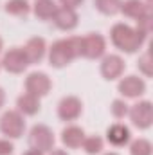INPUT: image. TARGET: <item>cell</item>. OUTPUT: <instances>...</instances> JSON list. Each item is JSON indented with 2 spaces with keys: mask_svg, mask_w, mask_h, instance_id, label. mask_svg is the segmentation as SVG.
<instances>
[{
  "mask_svg": "<svg viewBox=\"0 0 153 155\" xmlns=\"http://www.w3.org/2000/svg\"><path fill=\"white\" fill-rule=\"evenodd\" d=\"M79 56H81V36L58 40L49 49V65L54 69H63Z\"/></svg>",
  "mask_w": 153,
  "mask_h": 155,
  "instance_id": "obj_1",
  "label": "cell"
},
{
  "mask_svg": "<svg viewBox=\"0 0 153 155\" xmlns=\"http://www.w3.org/2000/svg\"><path fill=\"white\" fill-rule=\"evenodd\" d=\"M148 36H144L142 33H139L135 27H130L128 24H115L110 29V40L114 43V47H117L122 52H135L139 51Z\"/></svg>",
  "mask_w": 153,
  "mask_h": 155,
  "instance_id": "obj_2",
  "label": "cell"
},
{
  "mask_svg": "<svg viewBox=\"0 0 153 155\" xmlns=\"http://www.w3.org/2000/svg\"><path fill=\"white\" fill-rule=\"evenodd\" d=\"M0 132L7 139H20L25 132V121L18 110H7L0 116Z\"/></svg>",
  "mask_w": 153,
  "mask_h": 155,
  "instance_id": "obj_3",
  "label": "cell"
},
{
  "mask_svg": "<svg viewBox=\"0 0 153 155\" xmlns=\"http://www.w3.org/2000/svg\"><path fill=\"white\" fill-rule=\"evenodd\" d=\"M54 134L49 126L45 124H34L29 132V146L34 148V150H40L43 153L54 150Z\"/></svg>",
  "mask_w": 153,
  "mask_h": 155,
  "instance_id": "obj_4",
  "label": "cell"
},
{
  "mask_svg": "<svg viewBox=\"0 0 153 155\" xmlns=\"http://www.w3.org/2000/svg\"><path fill=\"white\" fill-rule=\"evenodd\" d=\"M128 116L133 126H137L139 130H148L153 124V105L151 101L144 99V101H137L135 105L130 107Z\"/></svg>",
  "mask_w": 153,
  "mask_h": 155,
  "instance_id": "obj_5",
  "label": "cell"
},
{
  "mask_svg": "<svg viewBox=\"0 0 153 155\" xmlns=\"http://www.w3.org/2000/svg\"><path fill=\"white\" fill-rule=\"evenodd\" d=\"M0 65L7 72H11V74H22L29 67V61H27V56H25V52H24L22 47H11L4 54Z\"/></svg>",
  "mask_w": 153,
  "mask_h": 155,
  "instance_id": "obj_6",
  "label": "cell"
},
{
  "mask_svg": "<svg viewBox=\"0 0 153 155\" xmlns=\"http://www.w3.org/2000/svg\"><path fill=\"white\" fill-rule=\"evenodd\" d=\"M106 51V40L99 33H88L81 38V56L88 60H97Z\"/></svg>",
  "mask_w": 153,
  "mask_h": 155,
  "instance_id": "obj_7",
  "label": "cell"
},
{
  "mask_svg": "<svg viewBox=\"0 0 153 155\" xmlns=\"http://www.w3.org/2000/svg\"><path fill=\"white\" fill-rule=\"evenodd\" d=\"M50 88H52V81L45 72H31L25 78V92L27 94L43 97L50 92Z\"/></svg>",
  "mask_w": 153,
  "mask_h": 155,
  "instance_id": "obj_8",
  "label": "cell"
},
{
  "mask_svg": "<svg viewBox=\"0 0 153 155\" xmlns=\"http://www.w3.org/2000/svg\"><path fill=\"white\" fill-rule=\"evenodd\" d=\"M83 114V103L76 96H67L58 105V117L61 121H76Z\"/></svg>",
  "mask_w": 153,
  "mask_h": 155,
  "instance_id": "obj_9",
  "label": "cell"
},
{
  "mask_svg": "<svg viewBox=\"0 0 153 155\" xmlns=\"http://www.w3.org/2000/svg\"><path fill=\"white\" fill-rule=\"evenodd\" d=\"M117 90H119L121 96L135 99V97H141L146 92V81L139 76H126L119 81Z\"/></svg>",
  "mask_w": 153,
  "mask_h": 155,
  "instance_id": "obj_10",
  "label": "cell"
},
{
  "mask_svg": "<svg viewBox=\"0 0 153 155\" xmlns=\"http://www.w3.org/2000/svg\"><path fill=\"white\" fill-rule=\"evenodd\" d=\"M124 69H126V63L119 54H108L101 61V76L108 81H114L117 78H121Z\"/></svg>",
  "mask_w": 153,
  "mask_h": 155,
  "instance_id": "obj_11",
  "label": "cell"
},
{
  "mask_svg": "<svg viewBox=\"0 0 153 155\" xmlns=\"http://www.w3.org/2000/svg\"><path fill=\"white\" fill-rule=\"evenodd\" d=\"M52 22L58 29L61 31H72L77 27V22H79V16H77L76 9H70V7H58L54 16H52Z\"/></svg>",
  "mask_w": 153,
  "mask_h": 155,
  "instance_id": "obj_12",
  "label": "cell"
},
{
  "mask_svg": "<svg viewBox=\"0 0 153 155\" xmlns=\"http://www.w3.org/2000/svg\"><path fill=\"white\" fill-rule=\"evenodd\" d=\"M119 13H122L128 18L137 20V18H141V16H144L148 13H153L151 2H144V0H124L121 4V11Z\"/></svg>",
  "mask_w": 153,
  "mask_h": 155,
  "instance_id": "obj_13",
  "label": "cell"
},
{
  "mask_svg": "<svg viewBox=\"0 0 153 155\" xmlns=\"http://www.w3.org/2000/svg\"><path fill=\"white\" fill-rule=\"evenodd\" d=\"M45 51H47V43L41 36H33V38L27 40L25 47H24V52L27 56V61L29 65L33 63H40L45 56Z\"/></svg>",
  "mask_w": 153,
  "mask_h": 155,
  "instance_id": "obj_14",
  "label": "cell"
},
{
  "mask_svg": "<svg viewBox=\"0 0 153 155\" xmlns=\"http://www.w3.org/2000/svg\"><path fill=\"white\" fill-rule=\"evenodd\" d=\"M106 139H108V143H110L112 146H124V144L130 143L132 132H130V128H128L126 124L115 123V124H112V126L106 130Z\"/></svg>",
  "mask_w": 153,
  "mask_h": 155,
  "instance_id": "obj_15",
  "label": "cell"
},
{
  "mask_svg": "<svg viewBox=\"0 0 153 155\" xmlns=\"http://www.w3.org/2000/svg\"><path fill=\"white\" fill-rule=\"evenodd\" d=\"M85 137H86L85 130L81 126H76V124H70V126L63 128V132H61V143L67 148H79L83 144Z\"/></svg>",
  "mask_w": 153,
  "mask_h": 155,
  "instance_id": "obj_16",
  "label": "cell"
},
{
  "mask_svg": "<svg viewBox=\"0 0 153 155\" xmlns=\"http://www.w3.org/2000/svg\"><path fill=\"white\" fill-rule=\"evenodd\" d=\"M16 110L22 116H34V114H38L40 112V97L24 92L16 99Z\"/></svg>",
  "mask_w": 153,
  "mask_h": 155,
  "instance_id": "obj_17",
  "label": "cell"
},
{
  "mask_svg": "<svg viewBox=\"0 0 153 155\" xmlns=\"http://www.w3.org/2000/svg\"><path fill=\"white\" fill-rule=\"evenodd\" d=\"M56 9H58V5L54 0H36L33 5V13L40 20H50L54 16Z\"/></svg>",
  "mask_w": 153,
  "mask_h": 155,
  "instance_id": "obj_18",
  "label": "cell"
},
{
  "mask_svg": "<svg viewBox=\"0 0 153 155\" xmlns=\"http://www.w3.org/2000/svg\"><path fill=\"white\" fill-rule=\"evenodd\" d=\"M5 13L7 15H13V16H25L29 15L31 11V5L27 0H7L5 5H4Z\"/></svg>",
  "mask_w": 153,
  "mask_h": 155,
  "instance_id": "obj_19",
  "label": "cell"
},
{
  "mask_svg": "<svg viewBox=\"0 0 153 155\" xmlns=\"http://www.w3.org/2000/svg\"><path fill=\"white\" fill-rule=\"evenodd\" d=\"M121 4L122 0H94V5L99 13L106 15V16H114L121 11Z\"/></svg>",
  "mask_w": 153,
  "mask_h": 155,
  "instance_id": "obj_20",
  "label": "cell"
},
{
  "mask_svg": "<svg viewBox=\"0 0 153 155\" xmlns=\"http://www.w3.org/2000/svg\"><path fill=\"white\" fill-rule=\"evenodd\" d=\"M81 146H83V150L88 155H97L103 152L105 143H103V139L99 135H90V137H85V141H83Z\"/></svg>",
  "mask_w": 153,
  "mask_h": 155,
  "instance_id": "obj_21",
  "label": "cell"
},
{
  "mask_svg": "<svg viewBox=\"0 0 153 155\" xmlns=\"http://www.w3.org/2000/svg\"><path fill=\"white\" fill-rule=\"evenodd\" d=\"M151 143L144 137H139V139L132 141V144H130V155H151Z\"/></svg>",
  "mask_w": 153,
  "mask_h": 155,
  "instance_id": "obj_22",
  "label": "cell"
},
{
  "mask_svg": "<svg viewBox=\"0 0 153 155\" xmlns=\"http://www.w3.org/2000/svg\"><path fill=\"white\" fill-rule=\"evenodd\" d=\"M137 69H139L146 78H151V74H153V60H151V52H150V51H146L144 54L139 56Z\"/></svg>",
  "mask_w": 153,
  "mask_h": 155,
  "instance_id": "obj_23",
  "label": "cell"
},
{
  "mask_svg": "<svg viewBox=\"0 0 153 155\" xmlns=\"http://www.w3.org/2000/svg\"><path fill=\"white\" fill-rule=\"evenodd\" d=\"M128 110H130V107L126 105L124 99H114L112 105H110V112L115 119H124L128 116Z\"/></svg>",
  "mask_w": 153,
  "mask_h": 155,
  "instance_id": "obj_24",
  "label": "cell"
},
{
  "mask_svg": "<svg viewBox=\"0 0 153 155\" xmlns=\"http://www.w3.org/2000/svg\"><path fill=\"white\" fill-rule=\"evenodd\" d=\"M151 27H153V13H148V15L137 18V27L135 29L139 33H142L144 36H148L151 33Z\"/></svg>",
  "mask_w": 153,
  "mask_h": 155,
  "instance_id": "obj_25",
  "label": "cell"
},
{
  "mask_svg": "<svg viewBox=\"0 0 153 155\" xmlns=\"http://www.w3.org/2000/svg\"><path fill=\"white\" fill-rule=\"evenodd\" d=\"M13 150H15V146L9 139H0V155H11Z\"/></svg>",
  "mask_w": 153,
  "mask_h": 155,
  "instance_id": "obj_26",
  "label": "cell"
},
{
  "mask_svg": "<svg viewBox=\"0 0 153 155\" xmlns=\"http://www.w3.org/2000/svg\"><path fill=\"white\" fill-rule=\"evenodd\" d=\"M83 0H60V4L63 7H70V9H76L77 5H81Z\"/></svg>",
  "mask_w": 153,
  "mask_h": 155,
  "instance_id": "obj_27",
  "label": "cell"
},
{
  "mask_svg": "<svg viewBox=\"0 0 153 155\" xmlns=\"http://www.w3.org/2000/svg\"><path fill=\"white\" fill-rule=\"evenodd\" d=\"M24 155H45L43 152H40V150H34V148H31V150H27Z\"/></svg>",
  "mask_w": 153,
  "mask_h": 155,
  "instance_id": "obj_28",
  "label": "cell"
},
{
  "mask_svg": "<svg viewBox=\"0 0 153 155\" xmlns=\"http://www.w3.org/2000/svg\"><path fill=\"white\" fill-rule=\"evenodd\" d=\"M4 103H5V92H4V88L0 87V108L4 107Z\"/></svg>",
  "mask_w": 153,
  "mask_h": 155,
  "instance_id": "obj_29",
  "label": "cell"
},
{
  "mask_svg": "<svg viewBox=\"0 0 153 155\" xmlns=\"http://www.w3.org/2000/svg\"><path fill=\"white\" fill-rule=\"evenodd\" d=\"M49 155H69L67 152H63V150H50Z\"/></svg>",
  "mask_w": 153,
  "mask_h": 155,
  "instance_id": "obj_30",
  "label": "cell"
},
{
  "mask_svg": "<svg viewBox=\"0 0 153 155\" xmlns=\"http://www.w3.org/2000/svg\"><path fill=\"white\" fill-rule=\"evenodd\" d=\"M2 45H4V43H2V38H0V51H2Z\"/></svg>",
  "mask_w": 153,
  "mask_h": 155,
  "instance_id": "obj_31",
  "label": "cell"
},
{
  "mask_svg": "<svg viewBox=\"0 0 153 155\" xmlns=\"http://www.w3.org/2000/svg\"><path fill=\"white\" fill-rule=\"evenodd\" d=\"M105 155H117V153H114V152H110V153H105Z\"/></svg>",
  "mask_w": 153,
  "mask_h": 155,
  "instance_id": "obj_32",
  "label": "cell"
},
{
  "mask_svg": "<svg viewBox=\"0 0 153 155\" xmlns=\"http://www.w3.org/2000/svg\"><path fill=\"white\" fill-rule=\"evenodd\" d=\"M146 2H151V0H146Z\"/></svg>",
  "mask_w": 153,
  "mask_h": 155,
  "instance_id": "obj_33",
  "label": "cell"
}]
</instances>
